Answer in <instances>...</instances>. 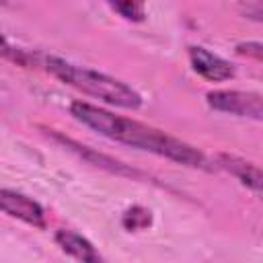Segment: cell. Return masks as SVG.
<instances>
[{"label":"cell","mask_w":263,"mask_h":263,"mask_svg":"<svg viewBox=\"0 0 263 263\" xmlns=\"http://www.w3.org/2000/svg\"><path fill=\"white\" fill-rule=\"evenodd\" d=\"M0 58L16 64V66H23V68H37L39 66V53H33L25 47H18L14 45L10 39H6L2 33H0Z\"/></svg>","instance_id":"8"},{"label":"cell","mask_w":263,"mask_h":263,"mask_svg":"<svg viewBox=\"0 0 263 263\" xmlns=\"http://www.w3.org/2000/svg\"><path fill=\"white\" fill-rule=\"evenodd\" d=\"M205 101L212 109L230 113L236 117H249L259 121L263 117L261 95L245 92V90H212L205 95Z\"/></svg>","instance_id":"3"},{"label":"cell","mask_w":263,"mask_h":263,"mask_svg":"<svg viewBox=\"0 0 263 263\" xmlns=\"http://www.w3.org/2000/svg\"><path fill=\"white\" fill-rule=\"evenodd\" d=\"M236 53L238 55H249V58H253V60H261V53H263V47H261V43H238L236 45Z\"/></svg>","instance_id":"12"},{"label":"cell","mask_w":263,"mask_h":263,"mask_svg":"<svg viewBox=\"0 0 263 263\" xmlns=\"http://www.w3.org/2000/svg\"><path fill=\"white\" fill-rule=\"evenodd\" d=\"M39 66L45 68L51 76H55L64 84H68L88 97H95L107 105L121 107V109H140L142 107V95L136 88H132L129 84H125L113 76H107V74L90 70V68L76 66V64L66 62L55 55H41Z\"/></svg>","instance_id":"2"},{"label":"cell","mask_w":263,"mask_h":263,"mask_svg":"<svg viewBox=\"0 0 263 263\" xmlns=\"http://www.w3.org/2000/svg\"><path fill=\"white\" fill-rule=\"evenodd\" d=\"M55 242L62 247V251L82 263H99L103 257L99 255V251L92 247L90 240H86L82 234L74 232V230H58L55 232Z\"/></svg>","instance_id":"6"},{"label":"cell","mask_w":263,"mask_h":263,"mask_svg":"<svg viewBox=\"0 0 263 263\" xmlns=\"http://www.w3.org/2000/svg\"><path fill=\"white\" fill-rule=\"evenodd\" d=\"M70 113L76 121H80L82 125L95 129L97 134H101L113 142L127 144L132 148L158 154L162 158L175 160V162L185 164V166L203 168L208 164L205 156L197 148H193V146H189V144H185V142H181V140H177V138H173V136H168L156 127L144 125L136 119L115 115L107 109H101V107L84 103V101H74L70 105Z\"/></svg>","instance_id":"1"},{"label":"cell","mask_w":263,"mask_h":263,"mask_svg":"<svg viewBox=\"0 0 263 263\" xmlns=\"http://www.w3.org/2000/svg\"><path fill=\"white\" fill-rule=\"evenodd\" d=\"M218 166L234 175L242 185H247L255 193H261V171L257 164L234 154H218Z\"/></svg>","instance_id":"7"},{"label":"cell","mask_w":263,"mask_h":263,"mask_svg":"<svg viewBox=\"0 0 263 263\" xmlns=\"http://www.w3.org/2000/svg\"><path fill=\"white\" fill-rule=\"evenodd\" d=\"M109 6L132 23H142L146 18V0H107Z\"/></svg>","instance_id":"9"},{"label":"cell","mask_w":263,"mask_h":263,"mask_svg":"<svg viewBox=\"0 0 263 263\" xmlns=\"http://www.w3.org/2000/svg\"><path fill=\"white\" fill-rule=\"evenodd\" d=\"M189 62H191L193 70L210 82H224L234 76V68L226 60H222L220 55H216L199 45L189 47Z\"/></svg>","instance_id":"5"},{"label":"cell","mask_w":263,"mask_h":263,"mask_svg":"<svg viewBox=\"0 0 263 263\" xmlns=\"http://www.w3.org/2000/svg\"><path fill=\"white\" fill-rule=\"evenodd\" d=\"M240 14L261 23V18H263V2L261 0H240Z\"/></svg>","instance_id":"11"},{"label":"cell","mask_w":263,"mask_h":263,"mask_svg":"<svg viewBox=\"0 0 263 263\" xmlns=\"http://www.w3.org/2000/svg\"><path fill=\"white\" fill-rule=\"evenodd\" d=\"M121 224L125 230L129 232H138V230H146L152 224V214L150 210H146L144 205H132L129 210H125Z\"/></svg>","instance_id":"10"},{"label":"cell","mask_w":263,"mask_h":263,"mask_svg":"<svg viewBox=\"0 0 263 263\" xmlns=\"http://www.w3.org/2000/svg\"><path fill=\"white\" fill-rule=\"evenodd\" d=\"M0 212H4L6 216L10 218H16L29 226H35V228H45V212L43 208L18 193V191H12V189H0Z\"/></svg>","instance_id":"4"}]
</instances>
